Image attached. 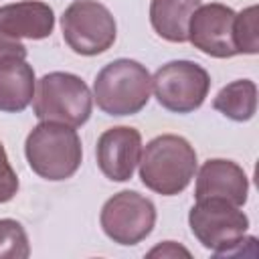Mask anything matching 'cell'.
<instances>
[{"mask_svg":"<svg viewBox=\"0 0 259 259\" xmlns=\"http://www.w3.org/2000/svg\"><path fill=\"white\" fill-rule=\"evenodd\" d=\"M55 12L47 2L22 0L0 6V32L12 38L42 40L53 34Z\"/></svg>","mask_w":259,"mask_h":259,"instance_id":"12","label":"cell"},{"mask_svg":"<svg viewBox=\"0 0 259 259\" xmlns=\"http://www.w3.org/2000/svg\"><path fill=\"white\" fill-rule=\"evenodd\" d=\"M142 156V134L130 125H115L97 138L95 158L101 174L111 182H127Z\"/></svg>","mask_w":259,"mask_h":259,"instance_id":"10","label":"cell"},{"mask_svg":"<svg viewBox=\"0 0 259 259\" xmlns=\"http://www.w3.org/2000/svg\"><path fill=\"white\" fill-rule=\"evenodd\" d=\"M24 156L36 176L61 182L79 170L83 146L75 127L57 121H40L26 136Z\"/></svg>","mask_w":259,"mask_h":259,"instance_id":"2","label":"cell"},{"mask_svg":"<svg viewBox=\"0 0 259 259\" xmlns=\"http://www.w3.org/2000/svg\"><path fill=\"white\" fill-rule=\"evenodd\" d=\"M188 225L196 241L214 255L245 253L249 217L241 206L223 198H196L188 212Z\"/></svg>","mask_w":259,"mask_h":259,"instance_id":"4","label":"cell"},{"mask_svg":"<svg viewBox=\"0 0 259 259\" xmlns=\"http://www.w3.org/2000/svg\"><path fill=\"white\" fill-rule=\"evenodd\" d=\"M212 107L233 121H249L257 111V85L251 79H237L225 85L212 99Z\"/></svg>","mask_w":259,"mask_h":259,"instance_id":"15","label":"cell"},{"mask_svg":"<svg viewBox=\"0 0 259 259\" xmlns=\"http://www.w3.org/2000/svg\"><path fill=\"white\" fill-rule=\"evenodd\" d=\"M152 95V75L140 61L115 59L93 81V99L105 115L123 117L140 113Z\"/></svg>","mask_w":259,"mask_h":259,"instance_id":"3","label":"cell"},{"mask_svg":"<svg viewBox=\"0 0 259 259\" xmlns=\"http://www.w3.org/2000/svg\"><path fill=\"white\" fill-rule=\"evenodd\" d=\"M18 192V176L10 166L8 154L0 142V204L12 200Z\"/></svg>","mask_w":259,"mask_h":259,"instance_id":"18","label":"cell"},{"mask_svg":"<svg viewBox=\"0 0 259 259\" xmlns=\"http://www.w3.org/2000/svg\"><path fill=\"white\" fill-rule=\"evenodd\" d=\"M257 6H247L235 16V47L239 55L259 53V22Z\"/></svg>","mask_w":259,"mask_h":259,"instance_id":"16","label":"cell"},{"mask_svg":"<svg viewBox=\"0 0 259 259\" xmlns=\"http://www.w3.org/2000/svg\"><path fill=\"white\" fill-rule=\"evenodd\" d=\"M178 255L190 257V251L184 249V247H180L174 241H164L162 245H158L152 251H148V257H178Z\"/></svg>","mask_w":259,"mask_h":259,"instance_id":"20","label":"cell"},{"mask_svg":"<svg viewBox=\"0 0 259 259\" xmlns=\"http://www.w3.org/2000/svg\"><path fill=\"white\" fill-rule=\"evenodd\" d=\"M26 55H28V51L18 38H12V36L0 32V69L12 65L16 61H26Z\"/></svg>","mask_w":259,"mask_h":259,"instance_id":"19","label":"cell"},{"mask_svg":"<svg viewBox=\"0 0 259 259\" xmlns=\"http://www.w3.org/2000/svg\"><path fill=\"white\" fill-rule=\"evenodd\" d=\"M200 0H152L150 24L154 32L168 42H186L188 24Z\"/></svg>","mask_w":259,"mask_h":259,"instance_id":"13","label":"cell"},{"mask_svg":"<svg viewBox=\"0 0 259 259\" xmlns=\"http://www.w3.org/2000/svg\"><path fill=\"white\" fill-rule=\"evenodd\" d=\"M196 150L176 134H162L142 146L138 162L142 184L162 196H174L188 188L196 174Z\"/></svg>","mask_w":259,"mask_h":259,"instance_id":"1","label":"cell"},{"mask_svg":"<svg viewBox=\"0 0 259 259\" xmlns=\"http://www.w3.org/2000/svg\"><path fill=\"white\" fill-rule=\"evenodd\" d=\"M235 16L237 12L221 2L200 4L190 16L188 40L200 53L214 59L237 57L235 47Z\"/></svg>","mask_w":259,"mask_h":259,"instance_id":"9","label":"cell"},{"mask_svg":"<svg viewBox=\"0 0 259 259\" xmlns=\"http://www.w3.org/2000/svg\"><path fill=\"white\" fill-rule=\"evenodd\" d=\"M152 91L164 109L172 113H192L208 97L210 75L194 61H170L154 73Z\"/></svg>","mask_w":259,"mask_h":259,"instance_id":"7","label":"cell"},{"mask_svg":"<svg viewBox=\"0 0 259 259\" xmlns=\"http://www.w3.org/2000/svg\"><path fill=\"white\" fill-rule=\"evenodd\" d=\"M196 170L194 198H223L237 206L247 202L249 178L237 162L210 158Z\"/></svg>","mask_w":259,"mask_h":259,"instance_id":"11","label":"cell"},{"mask_svg":"<svg viewBox=\"0 0 259 259\" xmlns=\"http://www.w3.org/2000/svg\"><path fill=\"white\" fill-rule=\"evenodd\" d=\"M93 95L87 83L67 71H53L36 81L32 111L40 121L81 127L91 117Z\"/></svg>","mask_w":259,"mask_h":259,"instance_id":"5","label":"cell"},{"mask_svg":"<svg viewBox=\"0 0 259 259\" xmlns=\"http://www.w3.org/2000/svg\"><path fill=\"white\" fill-rule=\"evenodd\" d=\"M34 69L26 61H16L0 69V111L20 113L34 97Z\"/></svg>","mask_w":259,"mask_h":259,"instance_id":"14","label":"cell"},{"mask_svg":"<svg viewBox=\"0 0 259 259\" xmlns=\"http://www.w3.org/2000/svg\"><path fill=\"white\" fill-rule=\"evenodd\" d=\"M99 225L113 243L125 247L138 245L154 231L156 206L136 190H121L101 206Z\"/></svg>","mask_w":259,"mask_h":259,"instance_id":"8","label":"cell"},{"mask_svg":"<svg viewBox=\"0 0 259 259\" xmlns=\"http://www.w3.org/2000/svg\"><path fill=\"white\" fill-rule=\"evenodd\" d=\"M30 243L24 227L14 219H0V259H26Z\"/></svg>","mask_w":259,"mask_h":259,"instance_id":"17","label":"cell"},{"mask_svg":"<svg viewBox=\"0 0 259 259\" xmlns=\"http://www.w3.org/2000/svg\"><path fill=\"white\" fill-rule=\"evenodd\" d=\"M63 40L83 57H95L113 47L117 24L107 6L97 0H75L61 16Z\"/></svg>","mask_w":259,"mask_h":259,"instance_id":"6","label":"cell"}]
</instances>
